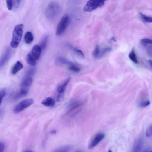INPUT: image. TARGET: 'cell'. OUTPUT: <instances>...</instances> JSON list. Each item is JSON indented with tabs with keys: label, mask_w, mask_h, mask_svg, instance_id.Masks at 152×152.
I'll return each instance as SVG.
<instances>
[{
	"label": "cell",
	"mask_w": 152,
	"mask_h": 152,
	"mask_svg": "<svg viewBox=\"0 0 152 152\" xmlns=\"http://www.w3.org/2000/svg\"><path fill=\"white\" fill-rule=\"evenodd\" d=\"M60 11V7L57 3L55 2H50L46 9V16L49 20L54 19L59 15Z\"/></svg>",
	"instance_id": "cell-1"
},
{
	"label": "cell",
	"mask_w": 152,
	"mask_h": 152,
	"mask_svg": "<svg viewBox=\"0 0 152 152\" xmlns=\"http://www.w3.org/2000/svg\"><path fill=\"white\" fill-rule=\"evenodd\" d=\"M23 25L18 24L15 26L12 33L10 46L12 48H16L19 45L23 34Z\"/></svg>",
	"instance_id": "cell-2"
},
{
	"label": "cell",
	"mask_w": 152,
	"mask_h": 152,
	"mask_svg": "<svg viewBox=\"0 0 152 152\" xmlns=\"http://www.w3.org/2000/svg\"><path fill=\"white\" fill-rule=\"evenodd\" d=\"M107 0H89L85 6L84 11L91 12L103 6Z\"/></svg>",
	"instance_id": "cell-3"
},
{
	"label": "cell",
	"mask_w": 152,
	"mask_h": 152,
	"mask_svg": "<svg viewBox=\"0 0 152 152\" xmlns=\"http://www.w3.org/2000/svg\"><path fill=\"white\" fill-rule=\"evenodd\" d=\"M70 19L68 15L63 16L59 21L57 26L56 35L59 36L61 35L66 30L70 23Z\"/></svg>",
	"instance_id": "cell-4"
},
{
	"label": "cell",
	"mask_w": 152,
	"mask_h": 152,
	"mask_svg": "<svg viewBox=\"0 0 152 152\" xmlns=\"http://www.w3.org/2000/svg\"><path fill=\"white\" fill-rule=\"evenodd\" d=\"M33 103V100L32 98L23 100L15 107L14 111L15 113H18L31 106Z\"/></svg>",
	"instance_id": "cell-5"
},
{
	"label": "cell",
	"mask_w": 152,
	"mask_h": 152,
	"mask_svg": "<svg viewBox=\"0 0 152 152\" xmlns=\"http://www.w3.org/2000/svg\"><path fill=\"white\" fill-rule=\"evenodd\" d=\"M105 136L104 134L102 133L96 135L88 145V149H92L97 146L104 138Z\"/></svg>",
	"instance_id": "cell-6"
},
{
	"label": "cell",
	"mask_w": 152,
	"mask_h": 152,
	"mask_svg": "<svg viewBox=\"0 0 152 152\" xmlns=\"http://www.w3.org/2000/svg\"><path fill=\"white\" fill-rule=\"evenodd\" d=\"M71 79V78L69 77L59 85L57 89V95H64L66 88Z\"/></svg>",
	"instance_id": "cell-7"
},
{
	"label": "cell",
	"mask_w": 152,
	"mask_h": 152,
	"mask_svg": "<svg viewBox=\"0 0 152 152\" xmlns=\"http://www.w3.org/2000/svg\"><path fill=\"white\" fill-rule=\"evenodd\" d=\"M11 50L10 48H8L1 59L0 61V67L2 68L5 65L9 59L11 54Z\"/></svg>",
	"instance_id": "cell-8"
},
{
	"label": "cell",
	"mask_w": 152,
	"mask_h": 152,
	"mask_svg": "<svg viewBox=\"0 0 152 152\" xmlns=\"http://www.w3.org/2000/svg\"><path fill=\"white\" fill-rule=\"evenodd\" d=\"M144 145V140L142 137L139 138L134 143L133 147V151L139 152L141 151Z\"/></svg>",
	"instance_id": "cell-9"
},
{
	"label": "cell",
	"mask_w": 152,
	"mask_h": 152,
	"mask_svg": "<svg viewBox=\"0 0 152 152\" xmlns=\"http://www.w3.org/2000/svg\"><path fill=\"white\" fill-rule=\"evenodd\" d=\"M42 50L41 48L39 45H35L33 46L31 52L30 53L37 60L40 58Z\"/></svg>",
	"instance_id": "cell-10"
},
{
	"label": "cell",
	"mask_w": 152,
	"mask_h": 152,
	"mask_svg": "<svg viewBox=\"0 0 152 152\" xmlns=\"http://www.w3.org/2000/svg\"><path fill=\"white\" fill-rule=\"evenodd\" d=\"M41 104L47 107H53L55 104L54 99L51 97H48L42 101Z\"/></svg>",
	"instance_id": "cell-11"
},
{
	"label": "cell",
	"mask_w": 152,
	"mask_h": 152,
	"mask_svg": "<svg viewBox=\"0 0 152 152\" xmlns=\"http://www.w3.org/2000/svg\"><path fill=\"white\" fill-rule=\"evenodd\" d=\"M82 106V103L79 101H75L72 103L69 106V109L67 114L72 113L75 110H77Z\"/></svg>",
	"instance_id": "cell-12"
},
{
	"label": "cell",
	"mask_w": 152,
	"mask_h": 152,
	"mask_svg": "<svg viewBox=\"0 0 152 152\" xmlns=\"http://www.w3.org/2000/svg\"><path fill=\"white\" fill-rule=\"evenodd\" d=\"M23 68V66L22 63L20 61H17L12 68L11 72L12 74V75L16 74Z\"/></svg>",
	"instance_id": "cell-13"
},
{
	"label": "cell",
	"mask_w": 152,
	"mask_h": 152,
	"mask_svg": "<svg viewBox=\"0 0 152 152\" xmlns=\"http://www.w3.org/2000/svg\"><path fill=\"white\" fill-rule=\"evenodd\" d=\"M33 79L31 77H27L24 79L21 84V87L29 88L31 85Z\"/></svg>",
	"instance_id": "cell-14"
},
{
	"label": "cell",
	"mask_w": 152,
	"mask_h": 152,
	"mask_svg": "<svg viewBox=\"0 0 152 152\" xmlns=\"http://www.w3.org/2000/svg\"><path fill=\"white\" fill-rule=\"evenodd\" d=\"M26 60L29 65L35 66L36 64L37 59L31 55L30 53H28L27 55Z\"/></svg>",
	"instance_id": "cell-15"
},
{
	"label": "cell",
	"mask_w": 152,
	"mask_h": 152,
	"mask_svg": "<svg viewBox=\"0 0 152 152\" xmlns=\"http://www.w3.org/2000/svg\"><path fill=\"white\" fill-rule=\"evenodd\" d=\"M29 91V88L21 87L19 92L16 95L15 98L19 99L26 96L28 94Z\"/></svg>",
	"instance_id": "cell-16"
},
{
	"label": "cell",
	"mask_w": 152,
	"mask_h": 152,
	"mask_svg": "<svg viewBox=\"0 0 152 152\" xmlns=\"http://www.w3.org/2000/svg\"><path fill=\"white\" fill-rule=\"evenodd\" d=\"M34 37L32 34L30 32H27L24 36L25 43L28 44H31L33 41Z\"/></svg>",
	"instance_id": "cell-17"
},
{
	"label": "cell",
	"mask_w": 152,
	"mask_h": 152,
	"mask_svg": "<svg viewBox=\"0 0 152 152\" xmlns=\"http://www.w3.org/2000/svg\"><path fill=\"white\" fill-rule=\"evenodd\" d=\"M72 146L66 145L59 147L56 149L55 152H69L72 149Z\"/></svg>",
	"instance_id": "cell-18"
},
{
	"label": "cell",
	"mask_w": 152,
	"mask_h": 152,
	"mask_svg": "<svg viewBox=\"0 0 152 152\" xmlns=\"http://www.w3.org/2000/svg\"><path fill=\"white\" fill-rule=\"evenodd\" d=\"M129 57L130 59L135 64H137L138 63L136 55L134 50H133L129 53Z\"/></svg>",
	"instance_id": "cell-19"
},
{
	"label": "cell",
	"mask_w": 152,
	"mask_h": 152,
	"mask_svg": "<svg viewBox=\"0 0 152 152\" xmlns=\"http://www.w3.org/2000/svg\"><path fill=\"white\" fill-rule=\"evenodd\" d=\"M48 37L47 35L45 36L42 40L40 45H39L42 50H44L47 46L48 41Z\"/></svg>",
	"instance_id": "cell-20"
},
{
	"label": "cell",
	"mask_w": 152,
	"mask_h": 152,
	"mask_svg": "<svg viewBox=\"0 0 152 152\" xmlns=\"http://www.w3.org/2000/svg\"><path fill=\"white\" fill-rule=\"evenodd\" d=\"M57 60L63 64L70 65L72 64L67 59L61 57H58L57 58Z\"/></svg>",
	"instance_id": "cell-21"
},
{
	"label": "cell",
	"mask_w": 152,
	"mask_h": 152,
	"mask_svg": "<svg viewBox=\"0 0 152 152\" xmlns=\"http://www.w3.org/2000/svg\"><path fill=\"white\" fill-rule=\"evenodd\" d=\"M100 50L98 46H96L93 53V55L95 58H99L100 54Z\"/></svg>",
	"instance_id": "cell-22"
},
{
	"label": "cell",
	"mask_w": 152,
	"mask_h": 152,
	"mask_svg": "<svg viewBox=\"0 0 152 152\" xmlns=\"http://www.w3.org/2000/svg\"><path fill=\"white\" fill-rule=\"evenodd\" d=\"M69 69L73 72L78 73L80 71V69L79 67L72 64L70 65Z\"/></svg>",
	"instance_id": "cell-23"
},
{
	"label": "cell",
	"mask_w": 152,
	"mask_h": 152,
	"mask_svg": "<svg viewBox=\"0 0 152 152\" xmlns=\"http://www.w3.org/2000/svg\"><path fill=\"white\" fill-rule=\"evenodd\" d=\"M140 15L142 19L145 21L152 23V17L147 16L142 13H140Z\"/></svg>",
	"instance_id": "cell-24"
},
{
	"label": "cell",
	"mask_w": 152,
	"mask_h": 152,
	"mask_svg": "<svg viewBox=\"0 0 152 152\" xmlns=\"http://www.w3.org/2000/svg\"><path fill=\"white\" fill-rule=\"evenodd\" d=\"M150 104V102L149 100H146L140 102L139 104V106L141 108H145L148 106Z\"/></svg>",
	"instance_id": "cell-25"
},
{
	"label": "cell",
	"mask_w": 152,
	"mask_h": 152,
	"mask_svg": "<svg viewBox=\"0 0 152 152\" xmlns=\"http://www.w3.org/2000/svg\"><path fill=\"white\" fill-rule=\"evenodd\" d=\"M7 7L9 10H11L13 6V0H6Z\"/></svg>",
	"instance_id": "cell-26"
},
{
	"label": "cell",
	"mask_w": 152,
	"mask_h": 152,
	"mask_svg": "<svg viewBox=\"0 0 152 152\" xmlns=\"http://www.w3.org/2000/svg\"><path fill=\"white\" fill-rule=\"evenodd\" d=\"M73 49L74 51L78 55L82 58H84V55L81 50L75 48H73Z\"/></svg>",
	"instance_id": "cell-27"
},
{
	"label": "cell",
	"mask_w": 152,
	"mask_h": 152,
	"mask_svg": "<svg viewBox=\"0 0 152 152\" xmlns=\"http://www.w3.org/2000/svg\"><path fill=\"white\" fill-rule=\"evenodd\" d=\"M147 137H150L152 136V124L147 129L146 132Z\"/></svg>",
	"instance_id": "cell-28"
},
{
	"label": "cell",
	"mask_w": 152,
	"mask_h": 152,
	"mask_svg": "<svg viewBox=\"0 0 152 152\" xmlns=\"http://www.w3.org/2000/svg\"><path fill=\"white\" fill-rule=\"evenodd\" d=\"M6 94V91L4 89H2L0 91V97H1V104L2 101Z\"/></svg>",
	"instance_id": "cell-29"
},
{
	"label": "cell",
	"mask_w": 152,
	"mask_h": 152,
	"mask_svg": "<svg viewBox=\"0 0 152 152\" xmlns=\"http://www.w3.org/2000/svg\"><path fill=\"white\" fill-rule=\"evenodd\" d=\"M35 72V69H31L28 72L26 77H30L31 76L33 75Z\"/></svg>",
	"instance_id": "cell-30"
},
{
	"label": "cell",
	"mask_w": 152,
	"mask_h": 152,
	"mask_svg": "<svg viewBox=\"0 0 152 152\" xmlns=\"http://www.w3.org/2000/svg\"><path fill=\"white\" fill-rule=\"evenodd\" d=\"M111 49L110 48H106L103 50V51L100 53V57H101L103 56L104 54H105L106 53L110 51L111 50Z\"/></svg>",
	"instance_id": "cell-31"
},
{
	"label": "cell",
	"mask_w": 152,
	"mask_h": 152,
	"mask_svg": "<svg viewBox=\"0 0 152 152\" xmlns=\"http://www.w3.org/2000/svg\"><path fill=\"white\" fill-rule=\"evenodd\" d=\"M21 1V0H15L14 6L17 9L19 7Z\"/></svg>",
	"instance_id": "cell-32"
},
{
	"label": "cell",
	"mask_w": 152,
	"mask_h": 152,
	"mask_svg": "<svg viewBox=\"0 0 152 152\" xmlns=\"http://www.w3.org/2000/svg\"><path fill=\"white\" fill-rule=\"evenodd\" d=\"M141 41L146 44H152V40L146 39H142Z\"/></svg>",
	"instance_id": "cell-33"
},
{
	"label": "cell",
	"mask_w": 152,
	"mask_h": 152,
	"mask_svg": "<svg viewBox=\"0 0 152 152\" xmlns=\"http://www.w3.org/2000/svg\"><path fill=\"white\" fill-rule=\"evenodd\" d=\"M0 146H1V151L0 152H3L4 151L5 148V144L4 142L2 141L0 142Z\"/></svg>",
	"instance_id": "cell-34"
},
{
	"label": "cell",
	"mask_w": 152,
	"mask_h": 152,
	"mask_svg": "<svg viewBox=\"0 0 152 152\" xmlns=\"http://www.w3.org/2000/svg\"><path fill=\"white\" fill-rule=\"evenodd\" d=\"M57 133V131L55 130H53L50 131V133L52 134H55Z\"/></svg>",
	"instance_id": "cell-35"
},
{
	"label": "cell",
	"mask_w": 152,
	"mask_h": 152,
	"mask_svg": "<svg viewBox=\"0 0 152 152\" xmlns=\"http://www.w3.org/2000/svg\"><path fill=\"white\" fill-rule=\"evenodd\" d=\"M148 62L151 66L152 67V61L151 60H149Z\"/></svg>",
	"instance_id": "cell-36"
},
{
	"label": "cell",
	"mask_w": 152,
	"mask_h": 152,
	"mask_svg": "<svg viewBox=\"0 0 152 152\" xmlns=\"http://www.w3.org/2000/svg\"><path fill=\"white\" fill-rule=\"evenodd\" d=\"M25 152H32V151H25Z\"/></svg>",
	"instance_id": "cell-37"
},
{
	"label": "cell",
	"mask_w": 152,
	"mask_h": 152,
	"mask_svg": "<svg viewBox=\"0 0 152 152\" xmlns=\"http://www.w3.org/2000/svg\"></svg>",
	"instance_id": "cell-38"
}]
</instances>
